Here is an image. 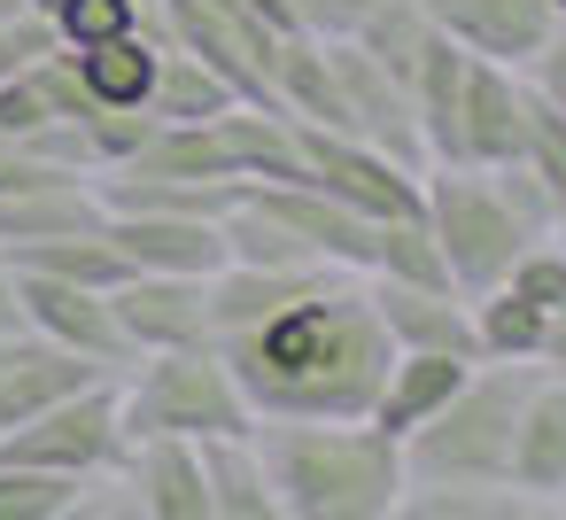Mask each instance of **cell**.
Here are the masks:
<instances>
[{
	"mask_svg": "<svg viewBox=\"0 0 566 520\" xmlns=\"http://www.w3.org/2000/svg\"><path fill=\"white\" fill-rule=\"evenodd\" d=\"M78 489L86 481H71V474L0 458V520H71L78 512Z\"/></svg>",
	"mask_w": 566,
	"mask_h": 520,
	"instance_id": "obj_28",
	"label": "cell"
},
{
	"mask_svg": "<svg viewBox=\"0 0 566 520\" xmlns=\"http://www.w3.org/2000/svg\"><path fill=\"white\" fill-rule=\"evenodd\" d=\"M543 512L527 489L512 481H403L396 520H527Z\"/></svg>",
	"mask_w": 566,
	"mask_h": 520,
	"instance_id": "obj_22",
	"label": "cell"
},
{
	"mask_svg": "<svg viewBox=\"0 0 566 520\" xmlns=\"http://www.w3.org/2000/svg\"><path fill=\"white\" fill-rule=\"evenodd\" d=\"M9 334H24V295H17V264H9V249H0V342Z\"/></svg>",
	"mask_w": 566,
	"mask_h": 520,
	"instance_id": "obj_33",
	"label": "cell"
},
{
	"mask_svg": "<svg viewBox=\"0 0 566 520\" xmlns=\"http://www.w3.org/2000/svg\"><path fill=\"white\" fill-rule=\"evenodd\" d=\"M280 520H396L403 443L373 419H256Z\"/></svg>",
	"mask_w": 566,
	"mask_h": 520,
	"instance_id": "obj_2",
	"label": "cell"
},
{
	"mask_svg": "<svg viewBox=\"0 0 566 520\" xmlns=\"http://www.w3.org/2000/svg\"><path fill=\"white\" fill-rule=\"evenodd\" d=\"M9 264L17 272H48V280H78V288H117L125 280V257L109 249L102 226L55 233V241H24V249H9Z\"/></svg>",
	"mask_w": 566,
	"mask_h": 520,
	"instance_id": "obj_24",
	"label": "cell"
},
{
	"mask_svg": "<svg viewBox=\"0 0 566 520\" xmlns=\"http://www.w3.org/2000/svg\"><path fill=\"white\" fill-rule=\"evenodd\" d=\"M326 55H334V86H342V117H349V133H357V141H373L380 156H396V164L427 171V141H419L411 86H403L396 71H380L357 40H326Z\"/></svg>",
	"mask_w": 566,
	"mask_h": 520,
	"instance_id": "obj_8",
	"label": "cell"
},
{
	"mask_svg": "<svg viewBox=\"0 0 566 520\" xmlns=\"http://www.w3.org/2000/svg\"><path fill=\"white\" fill-rule=\"evenodd\" d=\"M117 412H125V435H233V427H256L233 365L218 357V342H195V350H148L117 373Z\"/></svg>",
	"mask_w": 566,
	"mask_h": 520,
	"instance_id": "obj_4",
	"label": "cell"
},
{
	"mask_svg": "<svg viewBox=\"0 0 566 520\" xmlns=\"http://www.w3.org/2000/svg\"><path fill=\"white\" fill-rule=\"evenodd\" d=\"M427 40H434V17H427V0H373V17L357 24V48H365L380 71H396L403 86H411V71H419Z\"/></svg>",
	"mask_w": 566,
	"mask_h": 520,
	"instance_id": "obj_25",
	"label": "cell"
},
{
	"mask_svg": "<svg viewBox=\"0 0 566 520\" xmlns=\"http://www.w3.org/2000/svg\"><path fill=\"white\" fill-rule=\"evenodd\" d=\"M527 86H535L551 110H566V17H558V24H551V40L527 55Z\"/></svg>",
	"mask_w": 566,
	"mask_h": 520,
	"instance_id": "obj_32",
	"label": "cell"
},
{
	"mask_svg": "<svg viewBox=\"0 0 566 520\" xmlns=\"http://www.w3.org/2000/svg\"><path fill=\"white\" fill-rule=\"evenodd\" d=\"M117 481H125V497H133L140 520H210L202 450L187 435H125Z\"/></svg>",
	"mask_w": 566,
	"mask_h": 520,
	"instance_id": "obj_13",
	"label": "cell"
},
{
	"mask_svg": "<svg viewBox=\"0 0 566 520\" xmlns=\"http://www.w3.org/2000/svg\"><path fill=\"white\" fill-rule=\"evenodd\" d=\"M195 450H202L210 520H280V497H272V466H264V443H256V427L202 435Z\"/></svg>",
	"mask_w": 566,
	"mask_h": 520,
	"instance_id": "obj_18",
	"label": "cell"
},
{
	"mask_svg": "<svg viewBox=\"0 0 566 520\" xmlns=\"http://www.w3.org/2000/svg\"><path fill=\"white\" fill-rule=\"evenodd\" d=\"M109 249L125 257V272H179V280H210L226 264V226L218 218H171V210H109L102 218Z\"/></svg>",
	"mask_w": 566,
	"mask_h": 520,
	"instance_id": "obj_12",
	"label": "cell"
},
{
	"mask_svg": "<svg viewBox=\"0 0 566 520\" xmlns=\"http://www.w3.org/2000/svg\"><path fill=\"white\" fill-rule=\"evenodd\" d=\"M233 102H241V94H233L202 55H187V48L164 40V55H156V86H148V117H164V125H195V117L233 110Z\"/></svg>",
	"mask_w": 566,
	"mask_h": 520,
	"instance_id": "obj_23",
	"label": "cell"
},
{
	"mask_svg": "<svg viewBox=\"0 0 566 520\" xmlns=\"http://www.w3.org/2000/svg\"><path fill=\"white\" fill-rule=\"evenodd\" d=\"M9 342H17V334H9ZM9 342H0V357H9Z\"/></svg>",
	"mask_w": 566,
	"mask_h": 520,
	"instance_id": "obj_37",
	"label": "cell"
},
{
	"mask_svg": "<svg viewBox=\"0 0 566 520\" xmlns=\"http://www.w3.org/2000/svg\"><path fill=\"white\" fill-rule=\"evenodd\" d=\"M419 218H427V233H434V249L450 264V288L465 303L489 295V288H504L512 257L527 241H543V233H527L512 218V202L496 195V179L481 164H427L419 171Z\"/></svg>",
	"mask_w": 566,
	"mask_h": 520,
	"instance_id": "obj_5",
	"label": "cell"
},
{
	"mask_svg": "<svg viewBox=\"0 0 566 520\" xmlns=\"http://www.w3.org/2000/svg\"><path fill=\"white\" fill-rule=\"evenodd\" d=\"M117 303V326H125V350L148 357V350H195V342H218L210 326V280H179V272H125L109 288Z\"/></svg>",
	"mask_w": 566,
	"mask_h": 520,
	"instance_id": "obj_11",
	"label": "cell"
},
{
	"mask_svg": "<svg viewBox=\"0 0 566 520\" xmlns=\"http://www.w3.org/2000/svg\"><path fill=\"white\" fill-rule=\"evenodd\" d=\"M527 388H535V365L481 357L450 388V404L403 435V474L411 481H512L504 458H512V419Z\"/></svg>",
	"mask_w": 566,
	"mask_h": 520,
	"instance_id": "obj_3",
	"label": "cell"
},
{
	"mask_svg": "<svg viewBox=\"0 0 566 520\" xmlns=\"http://www.w3.org/2000/svg\"><path fill=\"white\" fill-rule=\"evenodd\" d=\"M32 17H48L55 48H94V40L156 24V0H32Z\"/></svg>",
	"mask_w": 566,
	"mask_h": 520,
	"instance_id": "obj_27",
	"label": "cell"
},
{
	"mask_svg": "<svg viewBox=\"0 0 566 520\" xmlns=\"http://www.w3.org/2000/svg\"><path fill=\"white\" fill-rule=\"evenodd\" d=\"M481 357H450V350H396L388 357V381H380V396H373V427H388L396 443L419 427V419H434L442 404H450V388L473 373Z\"/></svg>",
	"mask_w": 566,
	"mask_h": 520,
	"instance_id": "obj_19",
	"label": "cell"
},
{
	"mask_svg": "<svg viewBox=\"0 0 566 520\" xmlns=\"http://www.w3.org/2000/svg\"><path fill=\"white\" fill-rule=\"evenodd\" d=\"M17 295H24V334H32V342L78 350V357H94V365H109V373L133 365L109 288H78V280H48V272H17Z\"/></svg>",
	"mask_w": 566,
	"mask_h": 520,
	"instance_id": "obj_10",
	"label": "cell"
},
{
	"mask_svg": "<svg viewBox=\"0 0 566 520\" xmlns=\"http://www.w3.org/2000/svg\"><path fill=\"white\" fill-rule=\"evenodd\" d=\"M334 272H342V264H241V257H226V264L210 272V326H218V334H241V326L287 311L295 295H311V288L334 280Z\"/></svg>",
	"mask_w": 566,
	"mask_h": 520,
	"instance_id": "obj_17",
	"label": "cell"
},
{
	"mask_svg": "<svg viewBox=\"0 0 566 520\" xmlns=\"http://www.w3.org/2000/svg\"><path fill=\"white\" fill-rule=\"evenodd\" d=\"M373 288V311L388 326L396 350H450V357H481V334H473V303L458 288H411V280H365Z\"/></svg>",
	"mask_w": 566,
	"mask_h": 520,
	"instance_id": "obj_15",
	"label": "cell"
},
{
	"mask_svg": "<svg viewBox=\"0 0 566 520\" xmlns=\"http://www.w3.org/2000/svg\"><path fill=\"white\" fill-rule=\"evenodd\" d=\"M295 156H303V179L326 187L334 202H349L365 218H419V171L380 156L373 141L326 133V125H295Z\"/></svg>",
	"mask_w": 566,
	"mask_h": 520,
	"instance_id": "obj_7",
	"label": "cell"
},
{
	"mask_svg": "<svg viewBox=\"0 0 566 520\" xmlns=\"http://www.w3.org/2000/svg\"><path fill=\"white\" fill-rule=\"evenodd\" d=\"M551 9H558V17H566V0H551Z\"/></svg>",
	"mask_w": 566,
	"mask_h": 520,
	"instance_id": "obj_36",
	"label": "cell"
},
{
	"mask_svg": "<svg viewBox=\"0 0 566 520\" xmlns=\"http://www.w3.org/2000/svg\"><path fill=\"white\" fill-rule=\"evenodd\" d=\"M535 179H543V195H551V218L566 226V110H551L543 94H535V117H527V156H520Z\"/></svg>",
	"mask_w": 566,
	"mask_h": 520,
	"instance_id": "obj_29",
	"label": "cell"
},
{
	"mask_svg": "<svg viewBox=\"0 0 566 520\" xmlns=\"http://www.w3.org/2000/svg\"><path fill=\"white\" fill-rule=\"evenodd\" d=\"M527 117H535V86L512 63L465 55V94H458V164H520L527 156Z\"/></svg>",
	"mask_w": 566,
	"mask_h": 520,
	"instance_id": "obj_9",
	"label": "cell"
},
{
	"mask_svg": "<svg viewBox=\"0 0 566 520\" xmlns=\"http://www.w3.org/2000/svg\"><path fill=\"white\" fill-rule=\"evenodd\" d=\"M558 241H566V226H558Z\"/></svg>",
	"mask_w": 566,
	"mask_h": 520,
	"instance_id": "obj_38",
	"label": "cell"
},
{
	"mask_svg": "<svg viewBox=\"0 0 566 520\" xmlns=\"http://www.w3.org/2000/svg\"><path fill=\"white\" fill-rule=\"evenodd\" d=\"M218 357L233 365L256 419H373L396 342L373 311L365 272H334L287 311L218 334Z\"/></svg>",
	"mask_w": 566,
	"mask_h": 520,
	"instance_id": "obj_1",
	"label": "cell"
},
{
	"mask_svg": "<svg viewBox=\"0 0 566 520\" xmlns=\"http://www.w3.org/2000/svg\"><path fill=\"white\" fill-rule=\"evenodd\" d=\"M434 32H450L465 55H489V63H512L527 71V55L551 40L558 9L551 0H427Z\"/></svg>",
	"mask_w": 566,
	"mask_h": 520,
	"instance_id": "obj_14",
	"label": "cell"
},
{
	"mask_svg": "<svg viewBox=\"0 0 566 520\" xmlns=\"http://www.w3.org/2000/svg\"><path fill=\"white\" fill-rule=\"evenodd\" d=\"M558 512H566V497H558Z\"/></svg>",
	"mask_w": 566,
	"mask_h": 520,
	"instance_id": "obj_39",
	"label": "cell"
},
{
	"mask_svg": "<svg viewBox=\"0 0 566 520\" xmlns=\"http://www.w3.org/2000/svg\"><path fill=\"white\" fill-rule=\"evenodd\" d=\"M365 17H373V0H287V32H303V40H357Z\"/></svg>",
	"mask_w": 566,
	"mask_h": 520,
	"instance_id": "obj_31",
	"label": "cell"
},
{
	"mask_svg": "<svg viewBox=\"0 0 566 520\" xmlns=\"http://www.w3.org/2000/svg\"><path fill=\"white\" fill-rule=\"evenodd\" d=\"M78 86L102 102V110H148V86H156V55H164V24H140V32H117V40H94V48H63Z\"/></svg>",
	"mask_w": 566,
	"mask_h": 520,
	"instance_id": "obj_20",
	"label": "cell"
},
{
	"mask_svg": "<svg viewBox=\"0 0 566 520\" xmlns=\"http://www.w3.org/2000/svg\"><path fill=\"white\" fill-rule=\"evenodd\" d=\"M543 326H551V311H535V303H527V295H512V288H489V295H473V334H481V357L535 365V350H543Z\"/></svg>",
	"mask_w": 566,
	"mask_h": 520,
	"instance_id": "obj_26",
	"label": "cell"
},
{
	"mask_svg": "<svg viewBox=\"0 0 566 520\" xmlns=\"http://www.w3.org/2000/svg\"><path fill=\"white\" fill-rule=\"evenodd\" d=\"M241 9H249V17H264L272 32H287V0H241Z\"/></svg>",
	"mask_w": 566,
	"mask_h": 520,
	"instance_id": "obj_35",
	"label": "cell"
},
{
	"mask_svg": "<svg viewBox=\"0 0 566 520\" xmlns=\"http://www.w3.org/2000/svg\"><path fill=\"white\" fill-rule=\"evenodd\" d=\"M504 288H512V295H527L535 311H566V241H558V233L527 241V249L512 257Z\"/></svg>",
	"mask_w": 566,
	"mask_h": 520,
	"instance_id": "obj_30",
	"label": "cell"
},
{
	"mask_svg": "<svg viewBox=\"0 0 566 520\" xmlns=\"http://www.w3.org/2000/svg\"><path fill=\"white\" fill-rule=\"evenodd\" d=\"M102 187L94 179H48V187H17L0 195V249H24V241H55V233H86L102 226Z\"/></svg>",
	"mask_w": 566,
	"mask_h": 520,
	"instance_id": "obj_21",
	"label": "cell"
},
{
	"mask_svg": "<svg viewBox=\"0 0 566 520\" xmlns=\"http://www.w3.org/2000/svg\"><path fill=\"white\" fill-rule=\"evenodd\" d=\"M0 458L17 466H48V474H71V481H94L125 458V412H117V373L71 388L63 404H48L40 419L0 435Z\"/></svg>",
	"mask_w": 566,
	"mask_h": 520,
	"instance_id": "obj_6",
	"label": "cell"
},
{
	"mask_svg": "<svg viewBox=\"0 0 566 520\" xmlns=\"http://www.w3.org/2000/svg\"><path fill=\"white\" fill-rule=\"evenodd\" d=\"M512 489H527L535 505H558L566 497V381H551L535 365V388L512 419V458H504Z\"/></svg>",
	"mask_w": 566,
	"mask_h": 520,
	"instance_id": "obj_16",
	"label": "cell"
},
{
	"mask_svg": "<svg viewBox=\"0 0 566 520\" xmlns=\"http://www.w3.org/2000/svg\"><path fill=\"white\" fill-rule=\"evenodd\" d=\"M535 365H543L551 381H566V311H551V326H543V350H535Z\"/></svg>",
	"mask_w": 566,
	"mask_h": 520,
	"instance_id": "obj_34",
	"label": "cell"
}]
</instances>
